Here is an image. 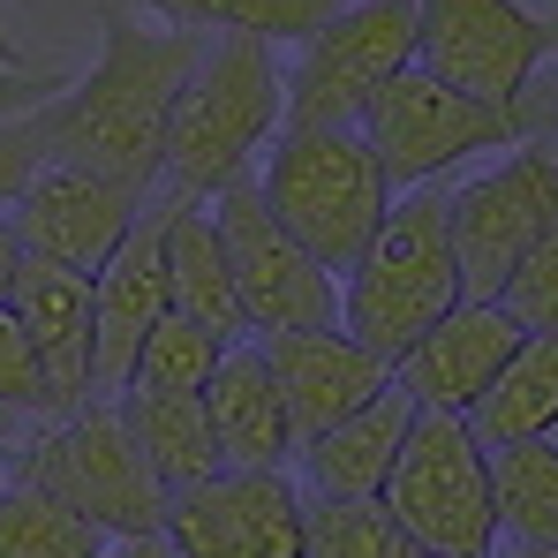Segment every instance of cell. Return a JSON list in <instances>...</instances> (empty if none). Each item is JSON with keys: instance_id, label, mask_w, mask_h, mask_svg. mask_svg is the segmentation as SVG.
<instances>
[{"instance_id": "6da1fadb", "label": "cell", "mask_w": 558, "mask_h": 558, "mask_svg": "<svg viewBox=\"0 0 558 558\" xmlns=\"http://www.w3.org/2000/svg\"><path fill=\"white\" fill-rule=\"evenodd\" d=\"M204 53H211L204 31H182V23L151 31L129 15V0H98L92 76H76L46 106L53 159L151 189L167 174V129H174V106H182Z\"/></svg>"}, {"instance_id": "7a4b0ae2", "label": "cell", "mask_w": 558, "mask_h": 558, "mask_svg": "<svg viewBox=\"0 0 558 558\" xmlns=\"http://www.w3.org/2000/svg\"><path fill=\"white\" fill-rule=\"evenodd\" d=\"M461 302H468V279H461V250H453V189L446 182L400 189L377 242L363 250V265L340 279V325L400 371V355L438 317H453Z\"/></svg>"}, {"instance_id": "3957f363", "label": "cell", "mask_w": 558, "mask_h": 558, "mask_svg": "<svg viewBox=\"0 0 558 558\" xmlns=\"http://www.w3.org/2000/svg\"><path fill=\"white\" fill-rule=\"evenodd\" d=\"M287 129V76L272 61V38L227 31L196 61L174 129H167V182L182 196H219L227 182L257 174L265 144Z\"/></svg>"}, {"instance_id": "277c9868", "label": "cell", "mask_w": 558, "mask_h": 558, "mask_svg": "<svg viewBox=\"0 0 558 558\" xmlns=\"http://www.w3.org/2000/svg\"><path fill=\"white\" fill-rule=\"evenodd\" d=\"M257 182H265V204L287 219V234L340 279L363 265V250L392 211L385 159L371 151L363 129H279Z\"/></svg>"}, {"instance_id": "5b68a950", "label": "cell", "mask_w": 558, "mask_h": 558, "mask_svg": "<svg viewBox=\"0 0 558 558\" xmlns=\"http://www.w3.org/2000/svg\"><path fill=\"white\" fill-rule=\"evenodd\" d=\"M551 121H558V92H529L521 106H490V98L461 92V84H446V76H430V69L415 61V69L371 106L363 136H371L377 159H385V182L400 196V189L446 182L461 159L521 151V144H536Z\"/></svg>"}, {"instance_id": "8992f818", "label": "cell", "mask_w": 558, "mask_h": 558, "mask_svg": "<svg viewBox=\"0 0 558 558\" xmlns=\"http://www.w3.org/2000/svg\"><path fill=\"white\" fill-rule=\"evenodd\" d=\"M15 475H31L61 506H76L113 544L121 536H159L167 529V506H174V490L159 483V468L144 461L121 400H84L76 415L38 423L23 438V453H15Z\"/></svg>"}, {"instance_id": "52a82bcc", "label": "cell", "mask_w": 558, "mask_h": 558, "mask_svg": "<svg viewBox=\"0 0 558 558\" xmlns=\"http://www.w3.org/2000/svg\"><path fill=\"white\" fill-rule=\"evenodd\" d=\"M423 61L415 0H348L287 69V129H363L371 106Z\"/></svg>"}, {"instance_id": "ba28073f", "label": "cell", "mask_w": 558, "mask_h": 558, "mask_svg": "<svg viewBox=\"0 0 558 558\" xmlns=\"http://www.w3.org/2000/svg\"><path fill=\"white\" fill-rule=\"evenodd\" d=\"M392 521L423 544V558H498V490H490V446L468 415H415L408 453L385 483Z\"/></svg>"}, {"instance_id": "9c48e42d", "label": "cell", "mask_w": 558, "mask_h": 558, "mask_svg": "<svg viewBox=\"0 0 558 558\" xmlns=\"http://www.w3.org/2000/svg\"><path fill=\"white\" fill-rule=\"evenodd\" d=\"M211 219L227 234V265L242 287V310H250V332L272 340V332H310V325H340V272H325L265 204V182L242 174L211 196Z\"/></svg>"}, {"instance_id": "30bf717a", "label": "cell", "mask_w": 558, "mask_h": 558, "mask_svg": "<svg viewBox=\"0 0 558 558\" xmlns=\"http://www.w3.org/2000/svg\"><path fill=\"white\" fill-rule=\"evenodd\" d=\"M544 234H558V151L536 136L490 174L453 189V250H461L468 302H498Z\"/></svg>"}, {"instance_id": "8fae6325", "label": "cell", "mask_w": 558, "mask_h": 558, "mask_svg": "<svg viewBox=\"0 0 558 558\" xmlns=\"http://www.w3.org/2000/svg\"><path fill=\"white\" fill-rule=\"evenodd\" d=\"M415 15L423 69L490 106H521L536 92V69L558 53V15H536L521 0H415Z\"/></svg>"}, {"instance_id": "7c38bea8", "label": "cell", "mask_w": 558, "mask_h": 558, "mask_svg": "<svg viewBox=\"0 0 558 558\" xmlns=\"http://www.w3.org/2000/svg\"><path fill=\"white\" fill-rule=\"evenodd\" d=\"M167 536L182 558H310V498L294 475H242L219 468L211 483L174 490Z\"/></svg>"}, {"instance_id": "4fadbf2b", "label": "cell", "mask_w": 558, "mask_h": 558, "mask_svg": "<svg viewBox=\"0 0 558 558\" xmlns=\"http://www.w3.org/2000/svg\"><path fill=\"white\" fill-rule=\"evenodd\" d=\"M151 211V189L92 174V167H69L53 159L38 182L15 196V234L31 257H53V265H76V272H106V257L136 234V219Z\"/></svg>"}, {"instance_id": "5bb4252c", "label": "cell", "mask_w": 558, "mask_h": 558, "mask_svg": "<svg viewBox=\"0 0 558 558\" xmlns=\"http://www.w3.org/2000/svg\"><path fill=\"white\" fill-rule=\"evenodd\" d=\"M15 317L38 348V377H46V415H76L84 400H98V279L53 257H23L15 272Z\"/></svg>"}, {"instance_id": "9a60e30c", "label": "cell", "mask_w": 558, "mask_h": 558, "mask_svg": "<svg viewBox=\"0 0 558 558\" xmlns=\"http://www.w3.org/2000/svg\"><path fill=\"white\" fill-rule=\"evenodd\" d=\"M265 363H272L279 392H287V415H294V438H325L332 423H348L355 408H371L377 392L392 385V363L363 348L348 325H310V332H272L257 340Z\"/></svg>"}, {"instance_id": "2e32d148", "label": "cell", "mask_w": 558, "mask_h": 558, "mask_svg": "<svg viewBox=\"0 0 558 558\" xmlns=\"http://www.w3.org/2000/svg\"><path fill=\"white\" fill-rule=\"evenodd\" d=\"M521 317L506 310V302H461L453 317H438L408 355H400V385L423 400V408H438V415H475V400L506 377V363L521 355Z\"/></svg>"}, {"instance_id": "e0dca14e", "label": "cell", "mask_w": 558, "mask_h": 558, "mask_svg": "<svg viewBox=\"0 0 558 558\" xmlns=\"http://www.w3.org/2000/svg\"><path fill=\"white\" fill-rule=\"evenodd\" d=\"M159 317H174V287H167V196L136 219V234L98 272V400L129 392L136 355H144V340H151Z\"/></svg>"}, {"instance_id": "ac0fdd59", "label": "cell", "mask_w": 558, "mask_h": 558, "mask_svg": "<svg viewBox=\"0 0 558 558\" xmlns=\"http://www.w3.org/2000/svg\"><path fill=\"white\" fill-rule=\"evenodd\" d=\"M204 408H211V438H219V461L242 468V475H279L287 461H302V438H294V415H287V392H279L272 363L257 340H234L219 377L204 385Z\"/></svg>"}, {"instance_id": "d6986e66", "label": "cell", "mask_w": 558, "mask_h": 558, "mask_svg": "<svg viewBox=\"0 0 558 558\" xmlns=\"http://www.w3.org/2000/svg\"><path fill=\"white\" fill-rule=\"evenodd\" d=\"M415 415H423V400L392 377L371 408H355L348 423H332L325 438H310V446H302V483H310V498H385L392 461H400L408 438H415Z\"/></svg>"}, {"instance_id": "ffe728a7", "label": "cell", "mask_w": 558, "mask_h": 558, "mask_svg": "<svg viewBox=\"0 0 558 558\" xmlns=\"http://www.w3.org/2000/svg\"><path fill=\"white\" fill-rule=\"evenodd\" d=\"M167 287H174L182 317L211 325L219 340H250V310H242V287L227 265V234L211 219V196L167 189Z\"/></svg>"}, {"instance_id": "44dd1931", "label": "cell", "mask_w": 558, "mask_h": 558, "mask_svg": "<svg viewBox=\"0 0 558 558\" xmlns=\"http://www.w3.org/2000/svg\"><path fill=\"white\" fill-rule=\"evenodd\" d=\"M121 408H129V430H136L144 461L159 468L167 490H196V483H211L227 468L219 438H211L204 392H121Z\"/></svg>"}, {"instance_id": "7402d4cb", "label": "cell", "mask_w": 558, "mask_h": 558, "mask_svg": "<svg viewBox=\"0 0 558 558\" xmlns=\"http://www.w3.org/2000/svg\"><path fill=\"white\" fill-rule=\"evenodd\" d=\"M468 423H475V438L490 453L498 446H521V438H558V332H529L521 355L475 400Z\"/></svg>"}, {"instance_id": "603a6c76", "label": "cell", "mask_w": 558, "mask_h": 558, "mask_svg": "<svg viewBox=\"0 0 558 558\" xmlns=\"http://www.w3.org/2000/svg\"><path fill=\"white\" fill-rule=\"evenodd\" d=\"M113 536L84 521L76 506H61L53 490H38L31 475L0 483V558H106Z\"/></svg>"}, {"instance_id": "cb8c5ba5", "label": "cell", "mask_w": 558, "mask_h": 558, "mask_svg": "<svg viewBox=\"0 0 558 558\" xmlns=\"http://www.w3.org/2000/svg\"><path fill=\"white\" fill-rule=\"evenodd\" d=\"M498 536L506 544H558V438H521L490 453Z\"/></svg>"}, {"instance_id": "d4e9b609", "label": "cell", "mask_w": 558, "mask_h": 558, "mask_svg": "<svg viewBox=\"0 0 558 558\" xmlns=\"http://www.w3.org/2000/svg\"><path fill=\"white\" fill-rule=\"evenodd\" d=\"M151 15H167V23H182V31H250V38H310V31H325L348 0H144Z\"/></svg>"}, {"instance_id": "484cf974", "label": "cell", "mask_w": 558, "mask_h": 558, "mask_svg": "<svg viewBox=\"0 0 558 558\" xmlns=\"http://www.w3.org/2000/svg\"><path fill=\"white\" fill-rule=\"evenodd\" d=\"M227 348L234 340H219L211 325H196V317H159L151 325V340H144V355H136V377H129V392H204L219 363H227Z\"/></svg>"}, {"instance_id": "4316f807", "label": "cell", "mask_w": 558, "mask_h": 558, "mask_svg": "<svg viewBox=\"0 0 558 558\" xmlns=\"http://www.w3.org/2000/svg\"><path fill=\"white\" fill-rule=\"evenodd\" d=\"M310 558H423L385 498H310Z\"/></svg>"}, {"instance_id": "83f0119b", "label": "cell", "mask_w": 558, "mask_h": 558, "mask_svg": "<svg viewBox=\"0 0 558 558\" xmlns=\"http://www.w3.org/2000/svg\"><path fill=\"white\" fill-rule=\"evenodd\" d=\"M53 167V129H46V106L38 113H15L0 121V211H15V196Z\"/></svg>"}, {"instance_id": "f1b7e54d", "label": "cell", "mask_w": 558, "mask_h": 558, "mask_svg": "<svg viewBox=\"0 0 558 558\" xmlns=\"http://www.w3.org/2000/svg\"><path fill=\"white\" fill-rule=\"evenodd\" d=\"M498 302L521 317V332H558V234H544V242L521 257V272L506 279Z\"/></svg>"}, {"instance_id": "f546056e", "label": "cell", "mask_w": 558, "mask_h": 558, "mask_svg": "<svg viewBox=\"0 0 558 558\" xmlns=\"http://www.w3.org/2000/svg\"><path fill=\"white\" fill-rule=\"evenodd\" d=\"M0 408L8 415H46V377H38V348L15 317V302H0Z\"/></svg>"}, {"instance_id": "4dcf8cb0", "label": "cell", "mask_w": 558, "mask_h": 558, "mask_svg": "<svg viewBox=\"0 0 558 558\" xmlns=\"http://www.w3.org/2000/svg\"><path fill=\"white\" fill-rule=\"evenodd\" d=\"M61 92H69V76H61V69H0V121L38 113V106H53Z\"/></svg>"}, {"instance_id": "1f68e13d", "label": "cell", "mask_w": 558, "mask_h": 558, "mask_svg": "<svg viewBox=\"0 0 558 558\" xmlns=\"http://www.w3.org/2000/svg\"><path fill=\"white\" fill-rule=\"evenodd\" d=\"M23 257H31V250H23V234H15V219L0 211V302L15 294V272H23Z\"/></svg>"}, {"instance_id": "d6a6232c", "label": "cell", "mask_w": 558, "mask_h": 558, "mask_svg": "<svg viewBox=\"0 0 558 558\" xmlns=\"http://www.w3.org/2000/svg\"><path fill=\"white\" fill-rule=\"evenodd\" d=\"M106 558H182V551H174V536L159 529V536H121Z\"/></svg>"}, {"instance_id": "836d02e7", "label": "cell", "mask_w": 558, "mask_h": 558, "mask_svg": "<svg viewBox=\"0 0 558 558\" xmlns=\"http://www.w3.org/2000/svg\"><path fill=\"white\" fill-rule=\"evenodd\" d=\"M15 423H23V415H8V408H0V483H8V468H15V453H23Z\"/></svg>"}, {"instance_id": "e575fe53", "label": "cell", "mask_w": 558, "mask_h": 558, "mask_svg": "<svg viewBox=\"0 0 558 558\" xmlns=\"http://www.w3.org/2000/svg\"><path fill=\"white\" fill-rule=\"evenodd\" d=\"M498 558H558V544H506Z\"/></svg>"}, {"instance_id": "d590c367", "label": "cell", "mask_w": 558, "mask_h": 558, "mask_svg": "<svg viewBox=\"0 0 558 558\" xmlns=\"http://www.w3.org/2000/svg\"><path fill=\"white\" fill-rule=\"evenodd\" d=\"M0 69H23V61H15V38H8V23H0Z\"/></svg>"}]
</instances>
